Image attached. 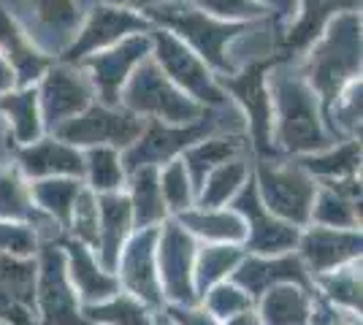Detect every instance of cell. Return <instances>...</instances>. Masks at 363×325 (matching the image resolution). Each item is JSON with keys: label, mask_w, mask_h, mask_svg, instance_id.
<instances>
[{"label": "cell", "mask_w": 363, "mask_h": 325, "mask_svg": "<svg viewBox=\"0 0 363 325\" xmlns=\"http://www.w3.org/2000/svg\"><path fill=\"white\" fill-rule=\"evenodd\" d=\"M152 52L150 35H128L120 44L108 49H101L98 55L84 57L87 79H90L92 90H98L104 106H120V93L125 87L128 76L136 71L138 62L147 60Z\"/></svg>", "instance_id": "obj_9"}, {"label": "cell", "mask_w": 363, "mask_h": 325, "mask_svg": "<svg viewBox=\"0 0 363 325\" xmlns=\"http://www.w3.org/2000/svg\"><path fill=\"white\" fill-rule=\"evenodd\" d=\"M147 127V120L136 117L133 111L122 106H87L74 120H68L55 130V139L71 147H114L128 149L133 147Z\"/></svg>", "instance_id": "obj_6"}, {"label": "cell", "mask_w": 363, "mask_h": 325, "mask_svg": "<svg viewBox=\"0 0 363 325\" xmlns=\"http://www.w3.org/2000/svg\"><path fill=\"white\" fill-rule=\"evenodd\" d=\"M0 111L9 117V125L14 130V139L19 144H33L41 136V111H38V90L22 87L19 93L0 95Z\"/></svg>", "instance_id": "obj_30"}, {"label": "cell", "mask_w": 363, "mask_h": 325, "mask_svg": "<svg viewBox=\"0 0 363 325\" xmlns=\"http://www.w3.org/2000/svg\"><path fill=\"white\" fill-rule=\"evenodd\" d=\"M122 108L133 111L136 117H155L157 122L190 125L206 117L201 103L184 95L171 79L157 68V62H138L133 76L125 81Z\"/></svg>", "instance_id": "obj_3"}, {"label": "cell", "mask_w": 363, "mask_h": 325, "mask_svg": "<svg viewBox=\"0 0 363 325\" xmlns=\"http://www.w3.org/2000/svg\"><path fill=\"white\" fill-rule=\"evenodd\" d=\"M84 173L90 179L92 193H117L125 182L122 155L114 147H90L84 155Z\"/></svg>", "instance_id": "obj_36"}, {"label": "cell", "mask_w": 363, "mask_h": 325, "mask_svg": "<svg viewBox=\"0 0 363 325\" xmlns=\"http://www.w3.org/2000/svg\"><path fill=\"white\" fill-rule=\"evenodd\" d=\"M92 95L95 90L87 74L82 68H74V62H62L44 76L41 93H38L41 120L49 130H57L60 125L92 106Z\"/></svg>", "instance_id": "obj_14"}, {"label": "cell", "mask_w": 363, "mask_h": 325, "mask_svg": "<svg viewBox=\"0 0 363 325\" xmlns=\"http://www.w3.org/2000/svg\"><path fill=\"white\" fill-rule=\"evenodd\" d=\"M203 301H206V309L212 312L217 320H228L239 312L252 309V298L233 282H220V285L209 287L203 293Z\"/></svg>", "instance_id": "obj_40"}, {"label": "cell", "mask_w": 363, "mask_h": 325, "mask_svg": "<svg viewBox=\"0 0 363 325\" xmlns=\"http://www.w3.org/2000/svg\"><path fill=\"white\" fill-rule=\"evenodd\" d=\"M255 190L263 206L274 217L285 219L290 225L301 228L312 217V203L318 195V182L306 171L296 166H272L260 163L257 166Z\"/></svg>", "instance_id": "obj_7"}, {"label": "cell", "mask_w": 363, "mask_h": 325, "mask_svg": "<svg viewBox=\"0 0 363 325\" xmlns=\"http://www.w3.org/2000/svg\"><path fill=\"white\" fill-rule=\"evenodd\" d=\"M14 71H11V65L0 57V95L3 93H9L11 87H14Z\"/></svg>", "instance_id": "obj_47"}, {"label": "cell", "mask_w": 363, "mask_h": 325, "mask_svg": "<svg viewBox=\"0 0 363 325\" xmlns=\"http://www.w3.org/2000/svg\"><path fill=\"white\" fill-rule=\"evenodd\" d=\"M269 93L277 114V141L282 149L309 155L331 144L320 117V98L303 81V76L274 74V79H269Z\"/></svg>", "instance_id": "obj_2"}, {"label": "cell", "mask_w": 363, "mask_h": 325, "mask_svg": "<svg viewBox=\"0 0 363 325\" xmlns=\"http://www.w3.org/2000/svg\"><path fill=\"white\" fill-rule=\"evenodd\" d=\"M225 325H260V317L252 309H244L239 314H233V317H228Z\"/></svg>", "instance_id": "obj_48"}, {"label": "cell", "mask_w": 363, "mask_h": 325, "mask_svg": "<svg viewBox=\"0 0 363 325\" xmlns=\"http://www.w3.org/2000/svg\"><path fill=\"white\" fill-rule=\"evenodd\" d=\"M312 295L301 285H274L260 295V325H309L312 317Z\"/></svg>", "instance_id": "obj_23"}, {"label": "cell", "mask_w": 363, "mask_h": 325, "mask_svg": "<svg viewBox=\"0 0 363 325\" xmlns=\"http://www.w3.org/2000/svg\"><path fill=\"white\" fill-rule=\"evenodd\" d=\"M65 268H68V279L74 285V290L87 304H98L106 301L114 293H120V282L111 277L108 271H104V266H98V261L92 258L90 247L84 244H65Z\"/></svg>", "instance_id": "obj_22"}, {"label": "cell", "mask_w": 363, "mask_h": 325, "mask_svg": "<svg viewBox=\"0 0 363 325\" xmlns=\"http://www.w3.org/2000/svg\"><path fill=\"white\" fill-rule=\"evenodd\" d=\"M320 285H323V290L328 293L331 301L342 304V307L350 309L352 314L361 312V271H358L355 261L347 266H342V268H336V271L323 274V277H320Z\"/></svg>", "instance_id": "obj_38"}, {"label": "cell", "mask_w": 363, "mask_h": 325, "mask_svg": "<svg viewBox=\"0 0 363 325\" xmlns=\"http://www.w3.org/2000/svg\"><path fill=\"white\" fill-rule=\"evenodd\" d=\"M233 212H239L247 225V236H244V244L250 252L257 255H282L298 244V236L301 231L296 225H290L285 219L274 217L260 195L255 190V182H244L242 190L233 195Z\"/></svg>", "instance_id": "obj_11"}, {"label": "cell", "mask_w": 363, "mask_h": 325, "mask_svg": "<svg viewBox=\"0 0 363 325\" xmlns=\"http://www.w3.org/2000/svg\"><path fill=\"white\" fill-rule=\"evenodd\" d=\"M82 317L87 320V325H152L147 304H141L138 298L128 293H114L106 301L87 304L82 309Z\"/></svg>", "instance_id": "obj_34"}, {"label": "cell", "mask_w": 363, "mask_h": 325, "mask_svg": "<svg viewBox=\"0 0 363 325\" xmlns=\"http://www.w3.org/2000/svg\"><path fill=\"white\" fill-rule=\"evenodd\" d=\"M104 3L117 6V8H128V11H150V8L166 3V0H104Z\"/></svg>", "instance_id": "obj_46"}, {"label": "cell", "mask_w": 363, "mask_h": 325, "mask_svg": "<svg viewBox=\"0 0 363 325\" xmlns=\"http://www.w3.org/2000/svg\"><path fill=\"white\" fill-rule=\"evenodd\" d=\"M152 38V55L157 68L166 74L182 93H187L201 106H223L225 93L212 76L209 65L198 57L184 41H179L171 30H155Z\"/></svg>", "instance_id": "obj_5"}, {"label": "cell", "mask_w": 363, "mask_h": 325, "mask_svg": "<svg viewBox=\"0 0 363 325\" xmlns=\"http://www.w3.org/2000/svg\"><path fill=\"white\" fill-rule=\"evenodd\" d=\"M296 247L301 249V263H306L312 274L323 277L361 258V231L315 225L298 236Z\"/></svg>", "instance_id": "obj_17"}, {"label": "cell", "mask_w": 363, "mask_h": 325, "mask_svg": "<svg viewBox=\"0 0 363 325\" xmlns=\"http://www.w3.org/2000/svg\"><path fill=\"white\" fill-rule=\"evenodd\" d=\"M309 176H320L325 182H336V179H347L355 176L361 169V141L350 139L342 147H333L331 152H323V155H306L298 160Z\"/></svg>", "instance_id": "obj_33"}, {"label": "cell", "mask_w": 363, "mask_h": 325, "mask_svg": "<svg viewBox=\"0 0 363 325\" xmlns=\"http://www.w3.org/2000/svg\"><path fill=\"white\" fill-rule=\"evenodd\" d=\"M68 228L76 233L79 244L98 247V198L90 187H82V193L76 195Z\"/></svg>", "instance_id": "obj_39"}, {"label": "cell", "mask_w": 363, "mask_h": 325, "mask_svg": "<svg viewBox=\"0 0 363 325\" xmlns=\"http://www.w3.org/2000/svg\"><path fill=\"white\" fill-rule=\"evenodd\" d=\"M155 247H157V228H141V231L122 247L117 268L130 290L133 298L150 307H160L163 301V287L157 279V261H155Z\"/></svg>", "instance_id": "obj_16"}, {"label": "cell", "mask_w": 363, "mask_h": 325, "mask_svg": "<svg viewBox=\"0 0 363 325\" xmlns=\"http://www.w3.org/2000/svg\"><path fill=\"white\" fill-rule=\"evenodd\" d=\"M152 325H177V323H174V320H171L168 314H157V317L152 320Z\"/></svg>", "instance_id": "obj_51"}, {"label": "cell", "mask_w": 363, "mask_h": 325, "mask_svg": "<svg viewBox=\"0 0 363 325\" xmlns=\"http://www.w3.org/2000/svg\"><path fill=\"white\" fill-rule=\"evenodd\" d=\"M244 149H247V141L242 136H212V139H201L193 147H187L182 163L190 173L193 190L198 193V187L206 179L209 171L233 160V157H239Z\"/></svg>", "instance_id": "obj_26"}, {"label": "cell", "mask_w": 363, "mask_h": 325, "mask_svg": "<svg viewBox=\"0 0 363 325\" xmlns=\"http://www.w3.org/2000/svg\"><path fill=\"white\" fill-rule=\"evenodd\" d=\"M141 30H150V19L147 16L136 14V11H128V8L108 6V3H101L98 8H92L90 19L82 28L79 38L65 49L62 62L84 60V57H90L95 52L114 47V44H120L122 38H128V35Z\"/></svg>", "instance_id": "obj_15"}, {"label": "cell", "mask_w": 363, "mask_h": 325, "mask_svg": "<svg viewBox=\"0 0 363 325\" xmlns=\"http://www.w3.org/2000/svg\"><path fill=\"white\" fill-rule=\"evenodd\" d=\"M157 179H160V193H163V201H166V209L171 212H187L193 209V201H196V190H193V182H190V173L184 169L182 157H174L168 160L166 169L157 171Z\"/></svg>", "instance_id": "obj_37"}, {"label": "cell", "mask_w": 363, "mask_h": 325, "mask_svg": "<svg viewBox=\"0 0 363 325\" xmlns=\"http://www.w3.org/2000/svg\"><path fill=\"white\" fill-rule=\"evenodd\" d=\"M198 11L223 19V22H236V19H260L269 14L266 0H196Z\"/></svg>", "instance_id": "obj_41"}, {"label": "cell", "mask_w": 363, "mask_h": 325, "mask_svg": "<svg viewBox=\"0 0 363 325\" xmlns=\"http://www.w3.org/2000/svg\"><path fill=\"white\" fill-rule=\"evenodd\" d=\"M130 212H133V225L141 228H155L157 222H163L168 215L163 193H160V179L155 166H141L130 171Z\"/></svg>", "instance_id": "obj_27"}, {"label": "cell", "mask_w": 363, "mask_h": 325, "mask_svg": "<svg viewBox=\"0 0 363 325\" xmlns=\"http://www.w3.org/2000/svg\"><path fill=\"white\" fill-rule=\"evenodd\" d=\"M38 19L49 28H71L76 22L74 0H30Z\"/></svg>", "instance_id": "obj_43"}, {"label": "cell", "mask_w": 363, "mask_h": 325, "mask_svg": "<svg viewBox=\"0 0 363 325\" xmlns=\"http://www.w3.org/2000/svg\"><path fill=\"white\" fill-rule=\"evenodd\" d=\"M168 317L177 325H220V320L214 317L209 309H196V307H177L171 304Z\"/></svg>", "instance_id": "obj_44"}, {"label": "cell", "mask_w": 363, "mask_h": 325, "mask_svg": "<svg viewBox=\"0 0 363 325\" xmlns=\"http://www.w3.org/2000/svg\"><path fill=\"white\" fill-rule=\"evenodd\" d=\"M320 35L323 38L306 60L303 81L315 90L320 108L328 117L339 93L361 74V16L355 11H342Z\"/></svg>", "instance_id": "obj_1"}, {"label": "cell", "mask_w": 363, "mask_h": 325, "mask_svg": "<svg viewBox=\"0 0 363 325\" xmlns=\"http://www.w3.org/2000/svg\"><path fill=\"white\" fill-rule=\"evenodd\" d=\"M355 6H358V0H301V16H298V22L290 28L288 35L282 38L285 55L315 44L320 38V33L325 30L328 19H331L336 11H352Z\"/></svg>", "instance_id": "obj_28"}, {"label": "cell", "mask_w": 363, "mask_h": 325, "mask_svg": "<svg viewBox=\"0 0 363 325\" xmlns=\"http://www.w3.org/2000/svg\"><path fill=\"white\" fill-rule=\"evenodd\" d=\"M274 65V60H257L247 65L242 74H230V76H220L217 84L225 87L239 98V103L247 111V122H250V133L255 147L263 155H272V130H274V106L272 93H269V76L266 71Z\"/></svg>", "instance_id": "obj_10"}, {"label": "cell", "mask_w": 363, "mask_h": 325, "mask_svg": "<svg viewBox=\"0 0 363 325\" xmlns=\"http://www.w3.org/2000/svg\"><path fill=\"white\" fill-rule=\"evenodd\" d=\"M82 187L84 185H82L79 179H74V176L35 179V185H30V198L52 222L68 228V222H71V209H74V201H76V195L82 193Z\"/></svg>", "instance_id": "obj_29"}, {"label": "cell", "mask_w": 363, "mask_h": 325, "mask_svg": "<svg viewBox=\"0 0 363 325\" xmlns=\"http://www.w3.org/2000/svg\"><path fill=\"white\" fill-rule=\"evenodd\" d=\"M217 125L198 120V122L190 125H168V122H157L152 120L147 122L141 139L125 149V157H122V166L128 171H136L141 166H157V163H168L174 157H179V152H184L187 147H193L196 141L206 139V133L214 130Z\"/></svg>", "instance_id": "obj_13"}, {"label": "cell", "mask_w": 363, "mask_h": 325, "mask_svg": "<svg viewBox=\"0 0 363 325\" xmlns=\"http://www.w3.org/2000/svg\"><path fill=\"white\" fill-rule=\"evenodd\" d=\"M35 304L44 325H87L76 304V290L68 279L65 252L60 247H46L38 263Z\"/></svg>", "instance_id": "obj_12"}, {"label": "cell", "mask_w": 363, "mask_h": 325, "mask_svg": "<svg viewBox=\"0 0 363 325\" xmlns=\"http://www.w3.org/2000/svg\"><path fill=\"white\" fill-rule=\"evenodd\" d=\"M6 141H11V136H3V133H0V160H3L6 152L11 149V144H6Z\"/></svg>", "instance_id": "obj_50"}, {"label": "cell", "mask_w": 363, "mask_h": 325, "mask_svg": "<svg viewBox=\"0 0 363 325\" xmlns=\"http://www.w3.org/2000/svg\"><path fill=\"white\" fill-rule=\"evenodd\" d=\"M250 176V169L242 157H233L223 166H217L206 173V179L198 187L196 198L201 209H220L223 203H228L247 182Z\"/></svg>", "instance_id": "obj_31"}, {"label": "cell", "mask_w": 363, "mask_h": 325, "mask_svg": "<svg viewBox=\"0 0 363 325\" xmlns=\"http://www.w3.org/2000/svg\"><path fill=\"white\" fill-rule=\"evenodd\" d=\"M133 228V212L128 195L117 193H104L98 198V249H101V266L104 271H114L120 252Z\"/></svg>", "instance_id": "obj_20"}, {"label": "cell", "mask_w": 363, "mask_h": 325, "mask_svg": "<svg viewBox=\"0 0 363 325\" xmlns=\"http://www.w3.org/2000/svg\"><path fill=\"white\" fill-rule=\"evenodd\" d=\"M19 169L30 179H49V176H84V155L60 139H38L25 144L19 152Z\"/></svg>", "instance_id": "obj_18"}, {"label": "cell", "mask_w": 363, "mask_h": 325, "mask_svg": "<svg viewBox=\"0 0 363 325\" xmlns=\"http://www.w3.org/2000/svg\"><path fill=\"white\" fill-rule=\"evenodd\" d=\"M177 222L187 233L203 236L217 244H242L247 236L242 215L228 212V209H187V212H182Z\"/></svg>", "instance_id": "obj_25"}, {"label": "cell", "mask_w": 363, "mask_h": 325, "mask_svg": "<svg viewBox=\"0 0 363 325\" xmlns=\"http://www.w3.org/2000/svg\"><path fill=\"white\" fill-rule=\"evenodd\" d=\"M244 261V252L236 244H214V247H206L201 255H198V266L193 268V287H196V295L203 298V293L220 285L225 277L233 274V268Z\"/></svg>", "instance_id": "obj_35"}, {"label": "cell", "mask_w": 363, "mask_h": 325, "mask_svg": "<svg viewBox=\"0 0 363 325\" xmlns=\"http://www.w3.org/2000/svg\"><path fill=\"white\" fill-rule=\"evenodd\" d=\"M157 279L160 287L177 307H193L198 301L193 287V261H196V241L182 228L179 222H166L163 231H157Z\"/></svg>", "instance_id": "obj_8"}, {"label": "cell", "mask_w": 363, "mask_h": 325, "mask_svg": "<svg viewBox=\"0 0 363 325\" xmlns=\"http://www.w3.org/2000/svg\"><path fill=\"white\" fill-rule=\"evenodd\" d=\"M0 325H6V323H3V320H0Z\"/></svg>", "instance_id": "obj_52"}, {"label": "cell", "mask_w": 363, "mask_h": 325, "mask_svg": "<svg viewBox=\"0 0 363 325\" xmlns=\"http://www.w3.org/2000/svg\"><path fill=\"white\" fill-rule=\"evenodd\" d=\"M44 212L33 203L30 185L14 169H0V219L35 225Z\"/></svg>", "instance_id": "obj_32"}, {"label": "cell", "mask_w": 363, "mask_h": 325, "mask_svg": "<svg viewBox=\"0 0 363 325\" xmlns=\"http://www.w3.org/2000/svg\"><path fill=\"white\" fill-rule=\"evenodd\" d=\"M309 222L323 228H358L361 225V182L355 176L325 182L315 195Z\"/></svg>", "instance_id": "obj_19"}, {"label": "cell", "mask_w": 363, "mask_h": 325, "mask_svg": "<svg viewBox=\"0 0 363 325\" xmlns=\"http://www.w3.org/2000/svg\"><path fill=\"white\" fill-rule=\"evenodd\" d=\"M272 3H274V6H277V8H279V14H285V11H288L290 6H293V0H269L266 6L272 8Z\"/></svg>", "instance_id": "obj_49"}, {"label": "cell", "mask_w": 363, "mask_h": 325, "mask_svg": "<svg viewBox=\"0 0 363 325\" xmlns=\"http://www.w3.org/2000/svg\"><path fill=\"white\" fill-rule=\"evenodd\" d=\"M0 320H6V325H30L33 312L19 307L14 298L0 287Z\"/></svg>", "instance_id": "obj_45"}, {"label": "cell", "mask_w": 363, "mask_h": 325, "mask_svg": "<svg viewBox=\"0 0 363 325\" xmlns=\"http://www.w3.org/2000/svg\"><path fill=\"white\" fill-rule=\"evenodd\" d=\"M230 282L239 285L250 298L263 295L269 287L285 285V282L309 287V277H306V271H303L301 261H298V258H279V255H274L272 261L247 258V261H242V263L233 268Z\"/></svg>", "instance_id": "obj_21"}, {"label": "cell", "mask_w": 363, "mask_h": 325, "mask_svg": "<svg viewBox=\"0 0 363 325\" xmlns=\"http://www.w3.org/2000/svg\"><path fill=\"white\" fill-rule=\"evenodd\" d=\"M147 14L152 19H157L166 30H171L179 41H184L187 47L196 52L206 65H212L214 71H220L223 76L233 74V65L225 57V44L230 38H236L239 33H244V25H233V22H223L214 16L203 14L198 8H190L184 3H160L150 8Z\"/></svg>", "instance_id": "obj_4"}, {"label": "cell", "mask_w": 363, "mask_h": 325, "mask_svg": "<svg viewBox=\"0 0 363 325\" xmlns=\"http://www.w3.org/2000/svg\"><path fill=\"white\" fill-rule=\"evenodd\" d=\"M0 55L11 65L14 79L28 87L33 79H38L46 71V57L28 41V35L19 30L11 16L6 14V8L0 6Z\"/></svg>", "instance_id": "obj_24"}, {"label": "cell", "mask_w": 363, "mask_h": 325, "mask_svg": "<svg viewBox=\"0 0 363 325\" xmlns=\"http://www.w3.org/2000/svg\"><path fill=\"white\" fill-rule=\"evenodd\" d=\"M38 247V239L33 225L25 222H9L0 219V255H14V258H30Z\"/></svg>", "instance_id": "obj_42"}]
</instances>
